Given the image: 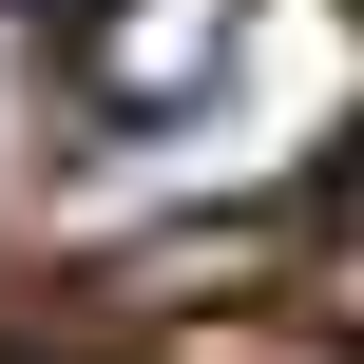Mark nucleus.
Masks as SVG:
<instances>
[{"label": "nucleus", "instance_id": "obj_1", "mask_svg": "<svg viewBox=\"0 0 364 364\" xmlns=\"http://www.w3.org/2000/svg\"><path fill=\"white\" fill-rule=\"evenodd\" d=\"M0 19H19V38H77V19H96V0H0Z\"/></svg>", "mask_w": 364, "mask_h": 364}, {"label": "nucleus", "instance_id": "obj_2", "mask_svg": "<svg viewBox=\"0 0 364 364\" xmlns=\"http://www.w3.org/2000/svg\"><path fill=\"white\" fill-rule=\"evenodd\" d=\"M0 364H19V346H0Z\"/></svg>", "mask_w": 364, "mask_h": 364}]
</instances>
